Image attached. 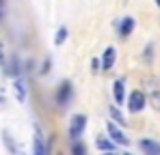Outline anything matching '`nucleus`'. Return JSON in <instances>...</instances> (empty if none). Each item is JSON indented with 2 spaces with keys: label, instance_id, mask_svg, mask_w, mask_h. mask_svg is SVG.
Returning a JSON list of instances; mask_svg holds the SVG:
<instances>
[{
  "label": "nucleus",
  "instance_id": "nucleus-1",
  "mask_svg": "<svg viewBox=\"0 0 160 155\" xmlns=\"http://www.w3.org/2000/svg\"><path fill=\"white\" fill-rule=\"evenodd\" d=\"M84 127H87V116L84 114H74L72 121H69V140L76 142L80 136H82Z\"/></svg>",
  "mask_w": 160,
  "mask_h": 155
},
{
  "label": "nucleus",
  "instance_id": "nucleus-2",
  "mask_svg": "<svg viewBox=\"0 0 160 155\" xmlns=\"http://www.w3.org/2000/svg\"><path fill=\"white\" fill-rule=\"evenodd\" d=\"M145 103H147L145 93H143V91H132L130 97H128V110H130L132 114H136V112H141V110L145 108Z\"/></svg>",
  "mask_w": 160,
  "mask_h": 155
},
{
  "label": "nucleus",
  "instance_id": "nucleus-3",
  "mask_svg": "<svg viewBox=\"0 0 160 155\" xmlns=\"http://www.w3.org/2000/svg\"><path fill=\"white\" fill-rule=\"evenodd\" d=\"M106 131H108V136L112 138V142H115V144H121V147H128V144H130V140L126 138V134L117 127L112 121H108V123H106Z\"/></svg>",
  "mask_w": 160,
  "mask_h": 155
},
{
  "label": "nucleus",
  "instance_id": "nucleus-4",
  "mask_svg": "<svg viewBox=\"0 0 160 155\" xmlns=\"http://www.w3.org/2000/svg\"><path fill=\"white\" fill-rule=\"evenodd\" d=\"M72 95H74V91H72V84L69 82H63L61 86H58V91H56V103L61 106V108H65L69 99H72Z\"/></svg>",
  "mask_w": 160,
  "mask_h": 155
},
{
  "label": "nucleus",
  "instance_id": "nucleus-5",
  "mask_svg": "<svg viewBox=\"0 0 160 155\" xmlns=\"http://www.w3.org/2000/svg\"><path fill=\"white\" fill-rule=\"evenodd\" d=\"M115 60H117V50H115L112 45H108L106 50H104V54H102V60H100L102 71H110L112 65H115Z\"/></svg>",
  "mask_w": 160,
  "mask_h": 155
},
{
  "label": "nucleus",
  "instance_id": "nucleus-6",
  "mask_svg": "<svg viewBox=\"0 0 160 155\" xmlns=\"http://www.w3.org/2000/svg\"><path fill=\"white\" fill-rule=\"evenodd\" d=\"M112 95H115L117 106H123V101H126V80H123V78L115 80V84H112Z\"/></svg>",
  "mask_w": 160,
  "mask_h": 155
},
{
  "label": "nucleus",
  "instance_id": "nucleus-7",
  "mask_svg": "<svg viewBox=\"0 0 160 155\" xmlns=\"http://www.w3.org/2000/svg\"><path fill=\"white\" fill-rule=\"evenodd\" d=\"M138 149L147 155H160V142L149 140V138H143V140H138Z\"/></svg>",
  "mask_w": 160,
  "mask_h": 155
},
{
  "label": "nucleus",
  "instance_id": "nucleus-8",
  "mask_svg": "<svg viewBox=\"0 0 160 155\" xmlns=\"http://www.w3.org/2000/svg\"><path fill=\"white\" fill-rule=\"evenodd\" d=\"M149 99H152V106L156 110H160V82L158 80L149 82Z\"/></svg>",
  "mask_w": 160,
  "mask_h": 155
},
{
  "label": "nucleus",
  "instance_id": "nucleus-9",
  "mask_svg": "<svg viewBox=\"0 0 160 155\" xmlns=\"http://www.w3.org/2000/svg\"><path fill=\"white\" fill-rule=\"evenodd\" d=\"M32 151L35 155H43L46 153V144H43V136H41V129H35V136H32Z\"/></svg>",
  "mask_w": 160,
  "mask_h": 155
},
{
  "label": "nucleus",
  "instance_id": "nucleus-10",
  "mask_svg": "<svg viewBox=\"0 0 160 155\" xmlns=\"http://www.w3.org/2000/svg\"><path fill=\"white\" fill-rule=\"evenodd\" d=\"M132 30H134V20H132V17H123L121 24H119V37L126 39V37L132 35Z\"/></svg>",
  "mask_w": 160,
  "mask_h": 155
},
{
  "label": "nucleus",
  "instance_id": "nucleus-11",
  "mask_svg": "<svg viewBox=\"0 0 160 155\" xmlns=\"http://www.w3.org/2000/svg\"><path fill=\"white\" fill-rule=\"evenodd\" d=\"M13 86H15V97H18L20 101H26V84H24V78H22V76H15Z\"/></svg>",
  "mask_w": 160,
  "mask_h": 155
},
{
  "label": "nucleus",
  "instance_id": "nucleus-12",
  "mask_svg": "<svg viewBox=\"0 0 160 155\" xmlns=\"http://www.w3.org/2000/svg\"><path fill=\"white\" fill-rule=\"evenodd\" d=\"M95 147H98L100 151H115V149H117V144H115V142L104 140V138H98V140H95Z\"/></svg>",
  "mask_w": 160,
  "mask_h": 155
},
{
  "label": "nucleus",
  "instance_id": "nucleus-13",
  "mask_svg": "<svg viewBox=\"0 0 160 155\" xmlns=\"http://www.w3.org/2000/svg\"><path fill=\"white\" fill-rule=\"evenodd\" d=\"M67 41V28L65 26H61L58 30H56V37H54V45H63Z\"/></svg>",
  "mask_w": 160,
  "mask_h": 155
},
{
  "label": "nucleus",
  "instance_id": "nucleus-14",
  "mask_svg": "<svg viewBox=\"0 0 160 155\" xmlns=\"http://www.w3.org/2000/svg\"><path fill=\"white\" fill-rule=\"evenodd\" d=\"M110 116H112V121L115 123H119V125H126V119H123V114L115 108V106H110Z\"/></svg>",
  "mask_w": 160,
  "mask_h": 155
},
{
  "label": "nucleus",
  "instance_id": "nucleus-15",
  "mask_svg": "<svg viewBox=\"0 0 160 155\" xmlns=\"http://www.w3.org/2000/svg\"><path fill=\"white\" fill-rule=\"evenodd\" d=\"M152 50H154L152 45H147V48H145V60H152Z\"/></svg>",
  "mask_w": 160,
  "mask_h": 155
},
{
  "label": "nucleus",
  "instance_id": "nucleus-16",
  "mask_svg": "<svg viewBox=\"0 0 160 155\" xmlns=\"http://www.w3.org/2000/svg\"><path fill=\"white\" fill-rule=\"evenodd\" d=\"M72 151H74V153H84V147H82V144H74Z\"/></svg>",
  "mask_w": 160,
  "mask_h": 155
},
{
  "label": "nucleus",
  "instance_id": "nucleus-17",
  "mask_svg": "<svg viewBox=\"0 0 160 155\" xmlns=\"http://www.w3.org/2000/svg\"><path fill=\"white\" fill-rule=\"evenodd\" d=\"M91 67H93V73H98V71H100V60H93Z\"/></svg>",
  "mask_w": 160,
  "mask_h": 155
},
{
  "label": "nucleus",
  "instance_id": "nucleus-18",
  "mask_svg": "<svg viewBox=\"0 0 160 155\" xmlns=\"http://www.w3.org/2000/svg\"><path fill=\"white\" fill-rule=\"evenodd\" d=\"M48 69H50V60H46V63H43V69H41V73H48Z\"/></svg>",
  "mask_w": 160,
  "mask_h": 155
},
{
  "label": "nucleus",
  "instance_id": "nucleus-19",
  "mask_svg": "<svg viewBox=\"0 0 160 155\" xmlns=\"http://www.w3.org/2000/svg\"><path fill=\"white\" fill-rule=\"evenodd\" d=\"M156 4H158V7H160V0H156Z\"/></svg>",
  "mask_w": 160,
  "mask_h": 155
}]
</instances>
